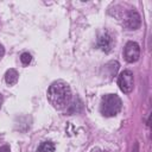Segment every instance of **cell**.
Here are the masks:
<instances>
[{
    "mask_svg": "<svg viewBox=\"0 0 152 152\" xmlns=\"http://www.w3.org/2000/svg\"><path fill=\"white\" fill-rule=\"evenodd\" d=\"M48 100L56 109L65 108L71 100V90L63 81L53 82L48 89Z\"/></svg>",
    "mask_w": 152,
    "mask_h": 152,
    "instance_id": "1",
    "label": "cell"
},
{
    "mask_svg": "<svg viewBox=\"0 0 152 152\" xmlns=\"http://www.w3.org/2000/svg\"><path fill=\"white\" fill-rule=\"evenodd\" d=\"M121 109V100L115 94H107L102 97L100 104V112L107 118L115 116Z\"/></svg>",
    "mask_w": 152,
    "mask_h": 152,
    "instance_id": "2",
    "label": "cell"
},
{
    "mask_svg": "<svg viewBox=\"0 0 152 152\" xmlns=\"http://www.w3.org/2000/svg\"><path fill=\"white\" fill-rule=\"evenodd\" d=\"M118 86L121 91L124 93H131L134 87V77L132 71L129 70H124L119 74L118 76Z\"/></svg>",
    "mask_w": 152,
    "mask_h": 152,
    "instance_id": "3",
    "label": "cell"
},
{
    "mask_svg": "<svg viewBox=\"0 0 152 152\" xmlns=\"http://www.w3.org/2000/svg\"><path fill=\"white\" fill-rule=\"evenodd\" d=\"M124 57L128 63L137 62L140 57V48L135 42H128L124 48Z\"/></svg>",
    "mask_w": 152,
    "mask_h": 152,
    "instance_id": "4",
    "label": "cell"
},
{
    "mask_svg": "<svg viewBox=\"0 0 152 152\" xmlns=\"http://www.w3.org/2000/svg\"><path fill=\"white\" fill-rule=\"evenodd\" d=\"M124 25L127 30H137L140 27L141 25V19H140V15L137 11H128L127 14L125 15L124 18Z\"/></svg>",
    "mask_w": 152,
    "mask_h": 152,
    "instance_id": "5",
    "label": "cell"
},
{
    "mask_svg": "<svg viewBox=\"0 0 152 152\" xmlns=\"http://www.w3.org/2000/svg\"><path fill=\"white\" fill-rule=\"evenodd\" d=\"M97 45L102 51L109 52L114 46V39L108 32L104 31L97 37Z\"/></svg>",
    "mask_w": 152,
    "mask_h": 152,
    "instance_id": "6",
    "label": "cell"
},
{
    "mask_svg": "<svg viewBox=\"0 0 152 152\" xmlns=\"http://www.w3.org/2000/svg\"><path fill=\"white\" fill-rule=\"evenodd\" d=\"M18 76H19V75H18V72H17L15 69H8V70L6 71V74H5V81H6L7 84L13 86V84L17 83Z\"/></svg>",
    "mask_w": 152,
    "mask_h": 152,
    "instance_id": "7",
    "label": "cell"
},
{
    "mask_svg": "<svg viewBox=\"0 0 152 152\" xmlns=\"http://www.w3.org/2000/svg\"><path fill=\"white\" fill-rule=\"evenodd\" d=\"M55 151H56L55 145L51 141H43L37 148V152H55Z\"/></svg>",
    "mask_w": 152,
    "mask_h": 152,
    "instance_id": "8",
    "label": "cell"
},
{
    "mask_svg": "<svg viewBox=\"0 0 152 152\" xmlns=\"http://www.w3.org/2000/svg\"><path fill=\"white\" fill-rule=\"evenodd\" d=\"M31 59H32V56H31L28 52H24V53H21V56H20V61H21V63H23L24 65H28L30 62H31Z\"/></svg>",
    "mask_w": 152,
    "mask_h": 152,
    "instance_id": "9",
    "label": "cell"
},
{
    "mask_svg": "<svg viewBox=\"0 0 152 152\" xmlns=\"http://www.w3.org/2000/svg\"><path fill=\"white\" fill-rule=\"evenodd\" d=\"M0 152H11V148L8 145H2L0 146Z\"/></svg>",
    "mask_w": 152,
    "mask_h": 152,
    "instance_id": "10",
    "label": "cell"
},
{
    "mask_svg": "<svg viewBox=\"0 0 152 152\" xmlns=\"http://www.w3.org/2000/svg\"><path fill=\"white\" fill-rule=\"evenodd\" d=\"M4 55H5V49H4V46L0 44V58H1Z\"/></svg>",
    "mask_w": 152,
    "mask_h": 152,
    "instance_id": "11",
    "label": "cell"
},
{
    "mask_svg": "<svg viewBox=\"0 0 152 152\" xmlns=\"http://www.w3.org/2000/svg\"><path fill=\"white\" fill-rule=\"evenodd\" d=\"M2 102H4V97H2V95L0 94V108H1V104H2Z\"/></svg>",
    "mask_w": 152,
    "mask_h": 152,
    "instance_id": "12",
    "label": "cell"
}]
</instances>
